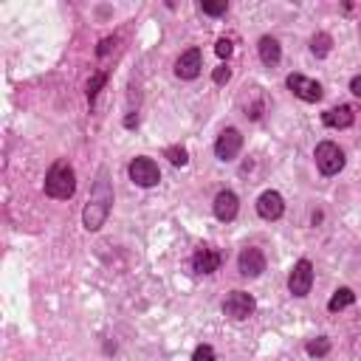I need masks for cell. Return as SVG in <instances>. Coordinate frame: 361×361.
Returning <instances> with one entry per match:
<instances>
[{
	"label": "cell",
	"instance_id": "1",
	"mask_svg": "<svg viewBox=\"0 0 361 361\" xmlns=\"http://www.w3.org/2000/svg\"><path fill=\"white\" fill-rule=\"evenodd\" d=\"M110 209H113V184L108 178V167H99L94 190H90V201L85 203V212H82V226L87 232H99Z\"/></svg>",
	"mask_w": 361,
	"mask_h": 361
},
{
	"label": "cell",
	"instance_id": "2",
	"mask_svg": "<svg viewBox=\"0 0 361 361\" xmlns=\"http://www.w3.org/2000/svg\"><path fill=\"white\" fill-rule=\"evenodd\" d=\"M74 192H76V172H74V167L65 158L54 161L51 169L45 172V195L54 198V201H68V198H74Z\"/></svg>",
	"mask_w": 361,
	"mask_h": 361
},
{
	"label": "cell",
	"instance_id": "3",
	"mask_svg": "<svg viewBox=\"0 0 361 361\" xmlns=\"http://www.w3.org/2000/svg\"><path fill=\"white\" fill-rule=\"evenodd\" d=\"M313 158H316V167H319V172H322L325 178L339 175V172L344 169V153H342V147L333 144V142H319V144H316Z\"/></svg>",
	"mask_w": 361,
	"mask_h": 361
},
{
	"label": "cell",
	"instance_id": "4",
	"mask_svg": "<svg viewBox=\"0 0 361 361\" xmlns=\"http://www.w3.org/2000/svg\"><path fill=\"white\" fill-rule=\"evenodd\" d=\"M127 175H130V180H133L135 187H144V190L158 187V180H161V169H158V164H156L153 158H147V156L133 158L130 167H127Z\"/></svg>",
	"mask_w": 361,
	"mask_h": 361
},
{
	"label": "cell",
	"instance_id": "5",
	"mask_svg": "<svg viewBox=\"0 0 361 361\" xmlns=\"http://www.w3.org/2000/svg\"><path fill=\"white\" fill-rule=\"evenodd\" d=\"M254 308H257V302H254V296L246 294V291H232L229 296L223 299V313L229 316V319H235V322L249 319V316L254 313Z\"/></svg>",
	"mask_w": 361,
	"mask_h": 361
},
{
	"label": "cell",
	"instance_id": "6",
	"mask_svg": "<svg viewBox=\"0 0 361 361\" xmlns=\"http://www.w3.org/2000/svg\"><path fill=\"white\" fill-rule=\"evenodd\" d=\"M285 85H288L291 94H294V96H299L302 102H319V99L325 96L322 85L316 82V79H308L305 74H288Z\"/></svg>",
	"mask_w": 361,
	"mask_h": 361
},
{
	"label": "cell",
	"instance_id": "7",
	"mask_svg": "<svg viewBox=\"0 0 361 361\" xmlns=\"http://www.w3.org/2000/svg\"><path fill=\"white\" fill-rule=\"evenodd\" d=\"M243 150V135L237 127H226L220 135H217V142H215V156L220 161H235Z\"/></svg>",
	"mask_w": 361,
	"mask_h": 361
},
{
	"label": "cell",
	"instance_id": "8",
	"mask_svg": "<svg viewBox=\"0 0 361 361\" xmlns=\"http://www.w3.org/2000/svg\"><path fill=\"white\" fill-rule=\"evenodd\" d=\"M310 285H313V265H310V260L294 262L291 274H288V291L302 299V296L310 294Z\"/></svg>",
	"mask_w": 361,
	"mask_h": 361
},
{
	"label": "cell",
	"instance_id": "9",
	"mask_svg": "<svg viewBox=\"0 0 361 361\" xmlns=\"http://www.w3.org/2000/svg\"><path fill=\"white\" fill-rule=\"evenodd\" d=\"M201 68H203V54H201V49H187L184 54L178 57V62H175V76L192 82V79L201 76Z\"/></svg>",
	"mask_w": 361,
	"mask_h": 361
},
{
	"label": "cell",
	"instance_id": "10",
	"mask_svg": "<svg viewBox=\"0 0 361 361\" xmlns=\"http://www.w3.org/2000/svg\"><path fill=\"white\" fill-rule=\"evenodd\" d=\"M257 215L262 220H280L285 215V201L277 190H265L260 198H257Z\"/></svg>",
	"mask_w": 361,
	"mask_h": 361
},
{
	"label": "cell",
	"instance_id": "11",
	"mask_svg": "<svg viewBox=\"0 0 361 361\" xmlns=\"http://www.w3.org/2000/svg\"><path fill=\"white\" fill-rule=\"evenodd\" d=\"M237 268H240V274H243V277L257 280V277L262 274V271H265V254H262L260 249L249 246V249L240 251V257H237Z\"/></svg>",
	"mask_w": 361,
	"mask_h": 361
},
{
	"label": "cell",
	"instance_id": "12",
	"mask_svg": "<svg viewBox=\"0 0 361 361\" xmlns=\"http://www.w3.org/2000/svg\"><path fill=\"white\" fill-rule=\"evenodd\" d=\"M212 209H215V217L220 223H232L237 217V212H240V201H237V195L232 190H223V192L215 195Z\"/></svg>",
	"mask_w": 361,
	"mask_h": 361
},
{
	"label": "cell",
	"instance_id": "13",
	"mask_svg": "<svg viewBox=\"0 0 361 361\" xmlns=\"http://www.w3.org/2000/svg\"><path fill=\"white\" fill-rule=\"evenodd\" d=\"M322 121H325L328 127H333V130H347V127H353L355 113H353L350 105H339V108L325 110V113H322Z\"/></svg>",
	"mask_w": 361,
	"mask_h": 361
},
{
	"label": "cell",
	"instance_id": "14",
	"mask_svg": "<svg viewBox=\"0 0 361 361\" xmlns=\"http://www.w3.org/2000/svg\"><path fill=\"white\" fill-rule=\"evenodd\" d=\"M192 268H195V274H215L220 268V254L215 249H198L192 257Z\"/></svg>",
	"mask_w": 361,
	"mask_h": 361
},
{
	"label": "cell",
	"instance_id": "15",
	"mask_svg": "<svg viewBox=\"0 0 361 361\" xmlns=\"http://www.w3.org/2000/svg\"><path fill=\"white\" fill-rule=\"evenodd\" d=\"M257 51H260V60H262L265 65H277V62L283 60V45H280L277 37H268V34L260 37Z\"/></svg>",
	"mask_w": 361,
	"mask_h": 361
},
{
	"label": "cell",
	"instance_id": "16",
	"mask_svg": "<svg viewBox=\"0 0 361 361\" xmlns=\"http://www.w3.org/2000/svg\"><path fill=\"white\" fill-rule=\"evenodd\" d=\"M353 302H355V294H353L350 288H339V291L330 296V302H328V310H330V313H339V310L350 308Z\"/></svg>",
	"mask_w": 361,
	"mask_h": 361
},
{
	"label": "cell",
	"instance_id": "17",
	"mask_svg": "<svg viewBox=\"0 0 361 361\" xmlns=\"http://www.w3.org/2000/svg\"><path fill=\"white\" fill-rule=\"evenodd\" d=\"M330 45H333V37L325 34V31L310 37V51H313L316 57H328V54H330Z\"/></svg>",
	"mask_w": 361,
	"mask_h": 361
},
{
	"label": "cell",
	"instance_id": "18",
	"mask_svg": "<svg viewBox=\"0 0 361 361\" xmlns=\"http://www.w3.org/2000/svg\"><path fill=\"white\" fill-rule=\"evenodd\" d=\"M164 156L169 158V164H172V167H187V164H190V153H187L184 147H178V144L167 147V150H164Z\"/></svg>",
	"mask_w": 361,
	"mask_h": 361
},
{
	"label": "cell",
	"instance_id": "19",
	"mask_svg": "<svg viewBox=\"0 0 361 361\" xmlns=\"http://www.w3.org/2000/svg\"><path fill=\"white\" fill-rule=\"evenodd\" d=\"M308 355H316V358H322V355H328L330 353V342L325 339V336H319V339H313V342H308Z\"/></svg>",
	"mask_w": 361,
	"mask_h": 361
},
{
	"label": "cell",
	"instance_id": "20",
	"mask_svg": "<svg viewBox=\"0 0 361 361\" xmlns=\"http://www.w3.org/2000/svg\"><path fill=\"white\" fill-rule=\"evenodd\" d=\"M105 82H108V74H105V71H102V74H96L94 79L87 82V99H90V102H94V99L99 96V90H102V85H105Z\"/></svg>",
	"mask_w": 361,
	"mask_h": 361
},
{
	"label": "cell",
	"instance_id": "21",
	"mask_svg": "<svg viewBox=\"0 0 361 361\" xmlns=\"http://www.w3.org/2000/svg\"><path fill=\"white\" fill-rule=\"evenodd\" d=\"M201 12H203V15H212V17H220V15L229 12V3H226V0H220V3H209V0H203Z\"/></svg>",
	"mask_w": 361,
	"mask_h": 361
},
{
	"label": "cell",
	"instance_id": "22",
	"mask_svg": "<svg viewBox=\"0 0 361 361\" xmlns=\"http://www.w3.org/2000/svg\"><path fill=\"white\" fill-rule=\"evenodd\" d=\"M215 51H217V57L220 60H229L232 57V51H235V45H232V40H217V45H215Z\"/></svg>",
	"mask_w": 361,
	"mask_h": 361
},
{
	"label": "cell",
	"instance_id": "23",
	"mask_svg": "<svg viewBox=\"0 0 361 361\" xmlns=\"http://www.w3.org/2000/svg\"><path fill=\"white\" fill-rule=\"evenodd\" d=\"M192 361H215V350L209 344H201L195 353H192Z\"/></svg>",
	"mask_w": 361,
	"mask_h": 361
},
{
	"label": "cell",
	"instance_id": "24",
	"mask_svg": "<svg viewBox=\"0 0 361 361\" xmlns=\"http://www.w3.org/2000/svg\"><path fill=\"white\" fill-rule=\"evenodd\" d=\"M212 79H215V85H226L232 79V71L226 68V65H220V68H215V74H212Z\"/></svg>",
	"mask_w": 361,
	"mask_h": 361
},
{
	"label": "cell",
	"instance_id": "25",
	"mask_svg": "<svg viewBox=\"0 0 361 361\" xmlns=\"http://www.w3.org/2000/svg\"><path fill=\"white\" fill-rule=\"evenodd\" d=\"M350 90H353V94H355V96H358V99H361V74H358V76H353V79H350Z\"/></svg>",
	"mask_w": 361,
	"mask_h": 361
},
{
	"label": "cell",
	"instance_id": "26",
	"mask_svg": "<svg viewBox=\"0 0 361 361\" xmlns=\"http://www.w3.org/2000/svg\"><path fill=\"white\" fill-rule=\"evenodd\" d=\"M110 45H113V40H110V37H108V40H102V42H99V57H105V54H108V51H110Z\"/></svg>",
	"mask_w": 361,
	"mask_h": 361
},
{
	"label": "cell",
	"instance_id": "27",
	"mask_svg": "<svg viewBox=\"0 0 361 361\" xmlns=\"http://www.w3.org/2000/svg\"><path fill=\"white\" fill-rule=\"evenodd\" d=\"M127 127H133V124H139V116H127V121H124Z\"/></svg>",
	"mask_w": 361,
	"mask_h": 361
}]
</instances>
